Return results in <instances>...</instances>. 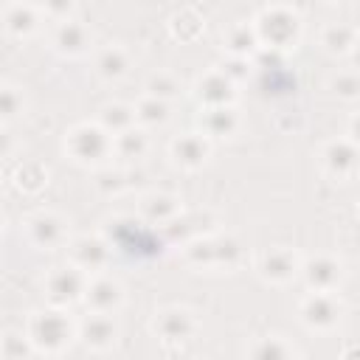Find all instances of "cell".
<instances>
[{
  "mask_svg": "<svg viewBox=\"0 0 360 360\" xmlns=\"http://www.w3.org/2000/svg\"><path fill=\"white\" fill-rule=\"evenodd\" d=\"M25 335L39 352H62L73 340V323L62 309H39L28 318Z\"/></svg>",
  "mask_w": 360,
  "mask_h": 360,
  "instance_id": "1",
  "label": "cell"
},
{
  "mask_svg": "<svg viewBox=\"0 0 360 360\" xmlns=\"http://www.w3.org/2000/svg\"><path fill=\"white\" fill-rule=\"evenodd\" d=\"M253 31H256V39L264 42L267 48H290L301 34V20L287 6H267L259 11Z\"/></svg>",
  "mask_w": 360,
  "mask_h": 360,
  "instance_id": "2",
  "label": "cell"
},
{
  "mask_svg": "<svg viewBox=\"0 0 360 360\" xmlns=\"http://www.w3.org/2000/svg\"><path fill=\"white\" fill-rule=\"evenodd\" d=\"M65 149L79 163H98L112 155V138L98 124H79L68 132Z\"/></svg>",
  "mask_w": 360,
  "mask_h": 360,
  "instance_id": "3",
  "label": "cell"
},
{
  "mask_svg": "<svg viewBox=\"0 0 360 360\" xmlns=\"http://www.w3.org/2000/svg\"><path fill=\"white\" fill-rule=\"evenodd\" d=\"M186 259L197 267H233L239 262V245L231 236H197L186 245Z\"/></svg>",
  "mask_w": 360,
  "mask_h": 360,
  "instance_id": "4",
  "label": "cell"
},
{
  "mask_svg": "<svg viewBox=\"0 0 360 360\" xmlns=\"http://www.w3.org/2000/svg\"><path fill=\"white\" fill-rule=\"evenodd\" d=\"M87 278L79 267L73 264H65V267H53L45 278V290H48V298L53 307H68V304H76L79 298H84V287H87Z\"/></svg>",
  "mask_w": 360,
  "mask_h": 360,
  "instance_id": "5",
  "label": "cell"
},
{
  "mask_svg": "<svg viewBox=\"0 0 360 360\" xmlns=\"http://www.w3.org/2000/svg\"><path fill=\"white\" fill-rule=\"evenodd\" d=\"M301 321L315 329V332H329L338 326L340 315H343V307L340 301L335 298V292H309L304 301H301Z\"/></svg>",
  "mask_w": 360,
  "mask_h": 360,
  "instance_id": "6",
  "label": "cell"
},
{
  "mask_svg": "<svg viewBox=\"0 0 360 360\" xmlns=\"http://www.w3.org/2000/svg\"><path fill=\"white\" fill-rule=\"evenodd\" d=\"M25 231H28L31 245L39 250H53V248L65 245V239H68L65 219L59 214H51V211H37L34 217H28Z\"/></svg>",
  "mask_w": 360,
  "mask_h": 360,
  "instance_id": "7",
  "label": "cell"
},
{
  "mask_svg": "<svg viewBox=\"0 0 360 360\" xmlns=\"http://www.w3.org/2000/svg\"><path fill=\"white\" fill-rule=\"evenodd\" d=\"M107 262H110V245L98 236H79L70 245V264L79 267L84 276L104 270Z\"/></svg>",
  "mask_w": 360,
  "mask_h": 360,
  "instance_id": "8",
  "label": "cell"
},
{
  "mask_svg": "<svg viewBox=\"0 0 360 360\" xmlns=\"http://www.w3.org/2000/svg\"><path fill=\"white\" fill-rule=\"evenodd\" d=\"M301 270V262L298 256L290 250V248H270L267 253H262L259 259V273L264 281H273V284H287L298 276Z\"/></svg>",
  "mask_w": 360,
  "mask_h": 360,
  "instance_id": "9",
  "label": "cell"
},
{
  "mask_svg": "<svg viewBox=\"0 0 360 360\" xmlns=\"http://www.w3.org/2000/svg\"><path fill=\"white\" fill-rule=\"evenodd\" d=\"M84 301L93 312H101V315H112L121 301H124V290L115 278L110 276H96V278H87V287H84Z\"/></svg>",
  "mask_w": 360,
  "mask_h": 360,
  "instance_id": "10",
  "label": "cell"
},
{
  "mask_svg": "<svg viewBox=\"0 0 360 360\" xmlns=\"http://www.w3.org/2000/svg\"><path fill=\"white\" fill-rule=\"evenodd\" d=\"M152 326H155V332H158L166 343H183V340H188V338L194 335L197 321H194V315H191L188 309H183V307H169V309L158 312V318H155Z\"/></svg>",
  "mask_w": 360,
  "mask_h": 360,
  "instance_id": "11",
  "label": "cell"
},
{
  "mask_svg": "<svg viewBox=\"0 0 360 360\" xmlns=\"http://www.w3.org/2000/svg\"><path fill=\"white\" fill-rule=\"evenodd\" d=\"M301 273L309 284L312 292H335V287L340 284V262H335L332 256H315V259H307L301 264Z\"/></svg>",
  "mask_w": 360,
  "mask_h": 360,
  "instance_id": "12",
  "label": "cell"
},
{
  "mask_svg": "<svg viewBox=\"0 0 360 360\" xmlns=\"http://www.w3.org/2000/svg\"><path fill=\"white\" fill-rule=\"evenodd\" d=\"M321 160L332 177H352L357 169V143H352L349 138L329 141L321 152Z\"/></svg>",
  "mask_w": 360,
  "mask_h": 360,
  "instance_id": "13",
  "label": "cell"
},
{
  "mask_svg": "<svg viewBox=\"0 0 360 360\" xmlns=\"http://www.w3.org/2000/svg\"><path fill=\"white\" fill-rule=\"evenodd\" d=\"M236 84L222 73V70H211L205 76L197 79V98L205 104V107H231L236 90Z\"/></svg>",
  "mask_w": 360,
  "mask_h": 360,
  "instance_id": "14",
  "label": "cell"
},
{
  "mask_svg": "<svg viewBox=\"0 0 360 360\" xmlns=\"http://www.w3.org/2000/svg\"><path fill=\"white\" fill-rule=\"evenodd\" d=\"M211 155V143L205 135L197 132H186L180 138L172 141V158L174 163H180L183 169H200Z\"/></svg>",
  "mask_w": 360,
  "mask_h": 360,
  "instance_id": "15",
  "label": "cell"
},
{
  "mask_svg": "<svg viewBox=\"0 0 360 360\" xmlns=\"http://www.w3.org/2000/svg\"><path fill=\"white\" fill-rule=\"evenodd\" d=\"M79 335H82V340H84L90 349L104 352V349H110V346L115 343V338H118V323L112 321V315L93 312V315H87V318L82 321Z\"/></svg>",
  "mask_w": 360,
  "mask_h": 360,
  "instance_id": "16",
  "label": "cell"
},
{
  "mask_svg": "<svg viewBox=\"0 0 360 360\" xmlns=\"http://www.w3.org/2000/svg\"><path fill=\"white\" fill-rule=\"evenodd\" d=\"M53 45H56V51L59 53H65V56H79V53H84L87 51V45H90V31L79 22V20H62L59 25H56V31H53Z\"/></svg>",
  "mask_w": 360,
  "mask_h": 360,
  "instance_id": "17",
  "label": "cell"
},
{
  "mask_svg": "<svg viewBox=\"0 0 360 360\" xmlns=\"http://www.w3.org/2000/svg\"><path fill=\"white\" fill-rule=\"evenodd\" d=\"M129 68V56L121 45H104L98 53H96V73L107 82L112 79H121Z\"/></svg>",
  "mask_w": 360,
  "mask_h": 360,
  "instance_id": "18",
  "label": "cell"
},
{
  "mask_svg": "<svg viewBox=\"0 0 360 360\" xmlns=\"http://www.w3.org/2000/svg\"><path fill=\"white\" fill-rule=\"evenodd\" d=\"M98 127L112 138L118 132H127L135 127V110L129 104H121V101H112L107 107H101V115H98Z\"/></svg>",
  "mask_w": 360,
  "mask_h": 360,
  "instance_id": "19",
  "label": "cell"
},
{
  "mask_svg": "<svg viewBox=\"0 0 360 360\" xmlns=\"http://www.w3.org/2000/svg\"><path fill=\"white\" fill-rule=\"evenodd\" d=\"M202 127L211 138H228L239 129V115L233 107H205Z\"/></svg>",
  "mask_w": 360,
  "mask_h": 360,
  "instance_id": "20",
  "label": "cell"
},
{
  "mask_svg": "<svg viewBox=\"0 0 360 360\" xmlns=\"http://www.w3.org/2000/svg\"><path fill=\"white\" fill-rule=\"evenodd\" d=\"M177 211H180V202L172 194H149L141 200V214L146 217V222H172Z\"/></svg>",
  "mask_w": 360,
  "mask_h": 360,
  "instance_id": "21",
  "label": "cell"
},
{
  "mask_svg": "<svg viewBox=\"0 0 360 360\" xmlns=\"http://www.w3.org/2000/svg\"><path fill=\"white\" fill-rule=\"evenodd\" d=\"M248 360H292V349L284 338L278 335H264L250 343Z\"/></svg>",
  "mask_w": 360,
  "mask_h": 360,
  "instance_id": "22",
  "label": "cell"
},
{
  "mask_svg": "<svg viewBox=\"0 0 360 360\" xmlns=\"http://www.w3.org/2000/svg\"><path fill=\"white\" fill-rule=\"evenodd\" d=\"M321 42L329 53H349L357 42V31L352 25H343V22H332L323 28L321 34Z\"/></svg>",
  "mask_w": 360,
  "mask_h": 360,
  "instance_id": "23",
  "label": "cell"
},
{
  "mask_svg": "<svg viewBox=\"0 0 360 360\" xmlns=\"http://www.w3.org/2000/svg\"><path fill=\"white\" fill-rule=\"evenodd\" d=\"M146 146H149L146 132H143V129H138V127H132V129H127V132L112 135V152H115V155H121V158H127V160L141 158V155L146 152Z\"/></svg>",
  "mask_w": 360,
  "mask_h": 360,
  "instance_id": "24",
  "label": "cell"
},
{
  "mask_svg": "<svg viewBox=\"0 0 360 360\" xmlns=\"http://www.w3.org/2000/svg\"><path fill=\"white\" fill-rule=\"evenodd\" d=\"M37 22H39V11L34 6L17 3V6H8V11H6V28L11 34H17V37L31 34L37 28Z\"/></svg>",
  "mask_w": 360,
  "mask_h": 360,
  "instance_id": "25",
  "label": "cell"
},
{
  "mask_svg": "<svg viewBox=\"0 0 360 360\" xmlns=\"http://www.w3.org/2000/svg\"><path fill=\"white\" fill-rule=\"evenodd\" d=\"M225 45H228L231 56H248V53L259 45L253 25H248V22H236V25H231L228 34H225Z\"/></svg>",
  "mask_w": 360,
  "mask_h": 360,
  "instance_id": "26",
  "label": "cell"
},
{
  "mask_svg": "<svg viewBox=\"0 0 360 360\" xmlns=\"http://www.w3.org/2000/svg\"><path fill=\"white\" fill-rule=\"evenodd\" d=\"M132 110H135V121H141L143 127H160V124L169 121V104L166 101H158L152 96L141 98Z\"/></svg>",
  "mask_w": 360,
  "mask_h": 360,
  "instance_id": "27",
  "label": "cell"
},
{
  "mask_svg": "<svg viewBox=\"0 0 360 360\" xmlns=\"http://www.w3.org/2000/svg\"><path fill=\"white\" fill-rule=\"evenodd\" d=\"M14 183H17V188H22V191H39V188L48 183V169H45L42 163H37V160H25V163L17 166Z\"/></svg>",
  "mask_w": 360,
  "mask_h": 360,
  "instance_id": "28",
  "label": "cell"
},
{
  "mask_svg": "<svg viewBox=\"0 0 360 360\" xmlns=\"http://www.w3.org/2000/svg\"><path fill=\"white\" fill-rule=\"evenodd\" d=\"M31 349H34V346H31V340H28L25 332L11 329V332H6V335L0 338V357H3V360H28Z\"/></svg>",
  "mask_w": 360,
  "mask_h": 360,
  "instance_id": "29",
  "label": "cell"
},
{
  "mask_svg": "<svg viewBox=\"0 0 360 360\" xmlns=\"http://www.w3.org/2000/svg\"><path fill=\"white\" fill-rule=\"evenodd\" d=\"M177 93H180V84L172 73H152L149 82H146V96H152L158 101L169 104V98H174Z\"/></svg>",
  "mask_w": 360,
  "mask_h": 360,
  "instance_id": "30",
  "label": "cell"
},
{
  "mask_svg": "<svg viewBox=\"0 0 360 360\" xmlns=\"http://www.w3.org/2000/svg\"><path fill=\"white\" fill-rule=\"evenodd\" d=\"M22 110V96L17 87L11 84H0V121H11L17 118Z\"/></svg>",
  "mask_w": 360,
  "mask_h": 360,
  "instance_id": "31",
  "label": "cell"
},
{
  "mask_svg": "<svg viewBox=\"0 0 360 360\" xmlns=\"http://www.w3.org/2000/svg\"><path fill=\"white\" fill-rule=\"evenodd\" d=\"M335 93H338L340 98H346V101H354V98L360 96V79H357V73L340 70L338 79H335Z\"/></svg>",
  "mask_w": 360,
  "mask_h": 360,
  "instance_id": "32",
  "label": "cell"
},
{
  "mask_svg": "<svg viewBox=\"0 0 360 360\" xmlns=\"http://www.w3.org/2000/svg\"><path fill=\"white\" fill-rule=\"evenodd\" d=\"M219 70L236 84V82H242L245 76H250V59H248V56H231Z\"/></svg>",
  "mask_w": 360,
  "mask_h": 360,
  "instance_id": "33",
  "label": "cell"
},
{
  "mask_svg": "<svg viewBox=\"0 0 360 360\" xmlns=\"http://www.w3.org/2000/svg\"><path fill=\"white\" fill-rule=\"evenodd\" d=\"M96 186L101 188V191H121L124 188V174L121 172H112V169H107V172H98V177H96Z\"/></svg>",
  "mask_w": 360,
  "mask_h": 360,
  "instance_id": "34",
  "label": "cell"
},
{
  "mask_svg": "<svg viewBox=\"0 0 360 360\" xmlns=\"http://www.w3.org/2000/svg\"><path fill=\"white\" fill-rule=\"evenodd\" d=\"M11 149H14V141H11V135H8L6 129H0V158H6Z\"/></svg>",
  "mask_w": 360,
  "mask_h": 360,
  "instance_id": "35",
  "label": "cell"
},
{
  "mask_svg": "<svg viewBox=\"0 0 360 360\" xmlns=\"http://www.w3.org/2000/svg\"><path fill=\"white\" fill-rule=\"evenodd\" d=\"M0 231H3V214H0Z\"/></svg>",
  "mask_w": 360,
  "mask_h": 360,
  "instance_id": "36",
  "label": "cell"
}]
</instances>
